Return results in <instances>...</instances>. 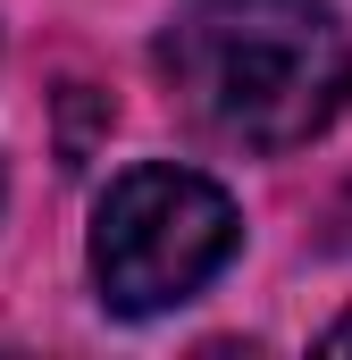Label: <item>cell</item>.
Masks as SVG:
<instances>
[{"label": "cell", "mask_w": 352, "mask_h": 360, "mask_svg": "<svg viewBox=\"0 0 352 360\" xmlns=\"http://www.w3.org/2000/svg\"><path fill=\"white\" fill-rule=\"evenodd\" d=\"M176 109L235 151H302L352 92V34L327 0H184L160 34Z\"/></svg>", "instance_id": "1"}, {"label": "cell", "mask_w": 352, "mask_h": 360, "mask_svg": "<svg viewBox=\"0 0 352 360\" xmlns=\"http://www.w3.org/2000/svg\"><path fill=\"white\" fill-rule=\"evenodd\" d=\"M235 243H244L235 201L201 168L151 160V168H126L92 210V285L118 319H151L193 302L235 260Z\"/></svg>", "instance_id": "2"}, {"label": "cell", "mask_w": 352, "mask_h": 360, "mask_svg": "<svg viewBox=\"0 0 352 360\" xmlns=\"http://www.w3.org/2000/svg\"><path fill=\"white\" fill-rule=\"evenodd\" d=\"M319 344H327V352H352V319H336V327H327Z\"/></svg>", "instance_id": "3"}]
</instances>
